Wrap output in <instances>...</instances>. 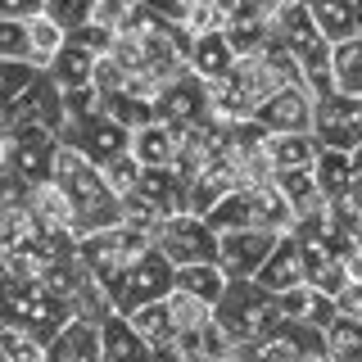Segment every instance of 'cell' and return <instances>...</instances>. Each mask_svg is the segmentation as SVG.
<instances>
[{
    "label": "cell",
    "instance_id": "6da1fadb",
    "mask_svg": "<svg viewBox=\"0 0 362 362\" xmlns=\"http://www.w3.org/2000/svg\"><path fill=\"white\" fill-rule=\"evenodd\" d=\"M272 32L286 41L290 59H294V68H299V82L308 86L317 100L331 95V90H335V73H331V54H335V45L326 41L322 32H317V23H313V14H308V5H303V0H290V5L281 9L276 18H272Z\"/></svg>",
    "mask_w": 362,
    "mask_h": 362
},
{
    "label": "cell",
    "instance_id": "7a4b0ae2",
    "mask_svg": "<svg viewBox=\"0 0 362 362\" xmlns=\"http://www.w3.org/2000/svg\"><path fill=\"white\" fill-rule=\"evenodd\" d=\"M73 317L77 313L68 308L64 299H54V294L41 286V276H18V272H5V276H0V322L5 326H23V331L41 335L45 344H50Z\"/></svg>",
    "mask_w": 362,
    "mask_h": 362
},
{
    "label": "cell",
    "instance_id": "3957f363",
    "mask_svg": "<svg viewBox=\"0 0 362 362\" xmlns=\"http://www.w3.org/2000/svg\"><path fill=\"white\" fill-rule=\"evenodd\" d=\"M213 322L222 326V335L231 339V349H240V344H254V339L276 331L281 326V303H276V294L263 290L254 276L231 281L226 294L218 299V308H213Z\"/></svg>",
    "mask_w": 362,
    "mask_h": 362
},
{
    "label": "cell",
    "instance_id": "277c9868",
    "mask_svg": "<svg viewBox=\"0 0 362 362\" xmlns=\"http://www.w3.org/2000/svg\"><path fill=\"white\" fill-rule=\"evenodd\" d=\"M177 286V263L163 254V249H145L141 258H132L127 272L109 286V299H113V313H136L141 303H154V299H168Z\"/></svg>",
    "mask_w": 362,
    "mask_h": 362
},
{
    "label": "cell",
    "instance_id": "5b68a950",
    "mask_svg": "<svg viewBox=\"0 0 362 362\" xmlns=\"http://www.w3.org/2000/svg\"><path fill=\"white\" fill-rule=\"evenodd\" d=\"M267 127L258 118H245V122H222V141H218V158L235 173L240 186H263V181L276 177L272 168V154H267Z\"/></svg>",
    "mask_w": 362,
    "mask_h": 362
},
{
    "label": "cell",
    "instance_id": "8992f818",
    "mask_svg": "<svg viewBox=\"0 0 362 362\" xmlns=\"http://www.w3.org/2000/svg\"><path fill=\"white\" fill-rule=\"evenodd\" d=\"M313 136L326 150L354 154L362 145V95H344V90L322 95L313 109Z\"/></svg>",
    "mask_w": 362,
    "mask_h": 362
},
{
    "label": "cell",
    "instance_id": "52a82bcc",
    "mask_svg": "<svg viewBox=\"0 0 362 362\" xmlns=\"http://www.w3.org/2000/svg\"><path fill=\"white\" fill-rule=\"evenodd\" d=\"M158 249L173 258L177 267L190 263H218V231L199 218V213H173L163 218V231H158Z\"/></svg>",
    "mask_w": 362,
    "mask_h": 362
},
{
    "label": "cell",
    "instance_id": "ba28073f",
    "mask_svg": "<svg viewBox=\"0 0 362 362\" xmlns=\"http://www.w3.org/2000/svg\"><path fill=\"white\" fill-rule=\"evenodd\" d=\"M23 122H37V127H50L59 136L68 127V105H64V86L54 82L50 73H41L28 82V90L9 105V127H23Z\"/></svg>",
    "mask_w": 362,
    "mask_h": 362
},
{
    "label": "cell",
    "instance_id": "9c48e42d",
    "mask_svg": "<svg viewBox=\"0 0 362 362\" xmlns=\"http://www.w3.org/2000/svg\"><path fill=\"white\" fill-rule=\"evenodd\" d=\"M281 235L263 231V226H240V231H222L218 235V267L231 281H249L258 276V267L267 263V254L276 249Z\"/></svg>",
    "mask_w": 362,
    "mask_h": 362
},
{
    "label": "cell",
    "instance_id": "30bf717a",
    "mask_svg": "<svg viewBox=\"0 0 362 362\" xmlns=\"http://www.w3.org/2000/svg\"><path fill=\"white\" fill-rule=\"evenodd\" d=\"M59 141L73 145V150H82L90 163H100V168H105L109 158H118L122 150H132V132L122 127V122H113L105 109L82 118V122H68V127L59 132Z\"/></svg>",
    "mask_w": 362,
    "mask_h": 362
},
{
    "label": "cell",
    "instance_id": "8fae6325",
    "mask_svg": "<svg viewBox=\"0 0 362 362\" xmlns=\"http://www.w3.org/2000/svg\"><path fill=\"white\" fill-rule=\"evenodd\" d=\"M59 136L50 127H37V122H23L14 127V158H9V173H18L28 186L54 177V158H59Z\"/></svg>",
    "mask_w": 362,
    "mask_h": 362
},
{
    "label": "cell",
    "instance_id": "7c38bea8",
    "mask_svg": "<svg viewBox=\"0 0 362 362\" xmlns=\"http://www.w3.org/2000/svg\"><path fill=\"white\" fill-rule=\"evenodd\" d=\"M209 113V82L195 77L190 68H181L177 77H168L163 90L154 95V118L168 122V127H186Z\"/></svg>",
    "mask_w": 362,
    "mask_h": 362
},
{
    "label": "cell",
    "instance_id": "4fadbf2b",
    "mask_svg": "<svg viewBox=\"0 0 362 362\" xmlns=\"http://www.w3.org/2000/svg\"><path fill=\"white\" fill-rule=\"evenodd\" d=\"M313 109H317V95L308 86L290 82L258 109V122H263L272 136H281V132H313Z\"/></svg>",
    "mask_w": 362,
    "mask_h": 362
},
{
    "label": "cell",
    "instance_id": "5bb4252c",
    "mask_svg": "<svg viewBox=\"0 0 362 362\" xmlns=\"http://www.w3.org/2000/svg\"><path fill=\"white\" fill-rule=\"evenodd\" d=\"M258 286L272 290V294H281V290H294V286H303V245H299V235L286 231L276 240V249L267 254V263L258 267Z\"/></svg>",
    "mask_w": 362,
    "mask_h": 362
},
{
    "label": "cell",
    "instance_id": "9a60e30c",
    "mask_svg": "<svg viewBox=\"0 0 362 362\" xmlns=\"http://www.w3.org/2000/svg\"><path fill=\"white\" fill-rule=\"evenodd\" d=\"M45 349H50V362H105L100 322H90V317H73Z\"/></svg>",
    "mask_w": 362,
    "mask_h": 362
},
{
    "label": "cell",
    "instance_id": "2e32d148",
    "mask_svg": "<svg viewBox=\"0 0 362 362\" xmlns=\"http://www.w3.org/2000/svg\"><path fill=\"white\" fill-rule=\"evenodd\" d=\"M281 303V322H303V326H317V331H326V326L335 322V299L313 286H294V290H281L276 294Z\"/></svg>",
    "mask_w": 362,
    "mask_h": 362
},
{
    "label": "cell",
    "instance_id": "e0dca14e",
    "mask_svg": "<svg viewBox=\"0 0 362 362\" xmlns=\"http://www.w3.org/2000/svg\"><path fill=\"white\" fill-rule=\"evenodd\" d=\"M100 349H105V362H154V349L122 313H109L100 322Z\"/></svg>",
    "mask_w": 362,
    "mask_h": 362
},
{
    "label": "cell",
    "instance_id": "ac0fdd59",
    "mask_svg": "<svg viewBox=\"0 0 362 362\" xmlns=\"http://www.w3.org/2000/svg\"><path fill=\"white\" fill-rule=\"evenodd\" d=\"M132 154L141 158L145 168H177L181 132L154 118V122H145V127H136V132H132Z\"/></svg>",
    "mask_w": 362,
    "mask_h": 362
},
{
    "label": "cell",
    "instance_id": "d6986e66",
    "mask_svg": "<svg viewBox=\"0 0 362 362\" xmlns=\"http://www.w3.org/2000/svg\"><path fill=\"white\" fill-rule=\"evenodd\" d=\"M240 59L235 45L226 41V28L222 32H204V37H190V73L204 77V82H218V77L231 73V64Z\"/></svg>",
    "mask_w": 362,
    "mask_h": 362
},
{
    "label": "cell",
    "instance_id": "ffe728a7",
    "mask_svg": "<svg viewBox=\"0 0 362 362\" xmlns=\"http://www.w3.org/2000/svg\"><path fill=\"white\" fill-rule=\"evenodd\" d=\"M231 190H240V181H235V173L222 163V158H213V163H204L195 177H186V199H190V213H209L218 199H226Z\"/></svg>",
    "mask_w": 362,
    "mask_h": 362
},
{
    "label": "cell",
    "instance_id": "44dd1931",
    "mask_svg": "<svg viewBox=\"0 0 362 362\" xmlns=\"http://www.w3.org/2000/svg\"><path fill=\"white\" fill-rule=\"evenodd\" d=\"M245 195H249V222H254V226H263V231H276V235L294 231V209H290V199L281 195L276 181L245 186Z\"/></svg>",
    "mask_w": 362,
    "mask_h": 362
},
{
    "label": "cell",
    "instance_id": "7402d4cb",
    "mask_svg": "<svg viewBox=\"0 0 362 362\" xmlns=\"http://www.w3.org/2000/svg\"><path fill=\"white\" fill-rule=\"evenodd\" d=\"M299 245H303V286H313V290H322V294L335 299V294L349 286L344 258L326 245H308V240H299Z\"/></svg>",
    "mask_w": 362,
    "mask_h": 362
},
{
    "label": "cell",
    "instance_id": "603a6c76",
    "mask_svg": "<svg viewBox=\"0 0 362 362\" xmlns=\"http://www.w3.org/2000/svg\"><path fill=\"white\" fill-rule=\"evenodd\" d=\"M28 204H32V213L50 226V231H68L73 235V226H77V204H73V195L59 186V181H37L32 186V195H28Z\"/></svg>",
    "mask_w": 362,
    "mask_h": 362
},
{
    "label": "cell",
    "instance_id": "cb8c5ba5",
    "mask_svg": "<svg viewBox=\"0 0 362 362\" xmlns=\"http://www.w3.org/2000/svg\"><path fill=\"white\" fill-rule=\"evenodd\" d=\"M95 64H100V54H95V50H86L82 41L68 37V41H64V50L50 59V68H45V73H50L64 90H77V86H95Z\"/></svg>",
    "mask_w": 362,
    "mask_h": 362
},
{
    "label": "cell",
    "instance_id": "d4e9b609",
    "mask_svg": "<svg viewBox=\"0 0 362 362\" xmlns=\"http://www.w3.org/2000/svg\"><path fill=\"white\" fill-rule=\"evenodd\" d=\"M303 5H308L317 32H322L331 45L362 37V28H358V5H354V0H303Z\"/></svg>",
    "mask_w": 362,
    "mask_h": 362
},
{
    "label": "cell",
    "instance_id": "484cf974",
    "mask_svg": "<svg viewBox=\"0 0 362 362\" xmlns=\"http://www.w3.org/2000/svg\"><path fill=\"white\" fill-rule=\"evenodd\" d=\"M272 181H276L281 195L290 199L294 222L308 218V213H322V209H326V195H322V186H317V173H313V168H290V173H276Z\"/></svg>",
    "mask_w": 362,
    "mask_h": 362
},
{
    "label": "cell",
    "instance_id": "4316f807",
    "mask_svg": "<svg viewBox=\"0 0 362 362\" xmlns=\"http://www.w3.org/2000/svg\"><path fill=\"white\" fill-rule=\"evenodd\" d=\"M317 136L313 132H281V136H267V154H272V168L276 173H290V168H313L317 163Z\"/></svg>",
    "mask_w": 362,
    "mask_h": 362
},
{
    "label": "cell",
    "instance_id": "83f0119b",
    "mask_svg": "<svg viewBox=\"0 0 362 362\" xmlns=\"http://www.w3.org/2000/svg\"><path fill=\"white\" fill-rule=\"evenodd\" d=\"M64 41H68V28L54 23L50 14H32L28 18V59L37 68H50V59L64 50Z\"/></svg>",
    "mask_w": 362,
    "mask_h": 362
},
{
    "label": "cell",
    "instance_id": "f1b7e54d",
    "mask_svg": "<svg viewBox=\"0 0 362 362\" xmlns=\"http://www.w3.org/2000/svg\"><path fill=\"white\" fill-rule=\"evenodd\" d=\"M313 173H317V186H322L326 204H331L335 195H344L349 181H354V154H344V150H326V145H322V150H317Z\"/></svg>",
    "mask_w": 362,
    "mask_h": 362
},
{
    "label": "cell",
    "instance_id": "f546056e",
    "mask_svg": "<svg viewBox=\"0 0 362 362\" xmlns=\"http://www.w3.org/2000/svg\"><path fill=\"white\" fill-rule=\"evenodd\" d=\"M127 322L141 331V339L150 349H158V344H168V339L177 335V322H173V313H168V299H154V303H141L136 313H122Z\"/></svg>",
    "mask_w": 362,
    "mask_h": 362
},
{
    "label": "cell",
    "instance_id": "4dcf8cb0",
    "mask_svg": "<svg viewBox=\"0 0 362 362\" xmlns=\"http://www.w3.org/2000/svg\"><path fill=\"white\" fill-rule=\"evenodd\" d=\"M177 286L199 294V299H209L213 308H218V299L226 294V286H231V276L218 267V263H190V267H177Z\"/></svg>",
    "mask_w": 362,
    "mask_h": 362
},
{
    "label": "cell",
    "instance_id": "1f68e13d",
    "mask_svg": "<svg viewBox=\"0 0 362 362\" xmlns=\"http://www.w3.org/2000/svg\"><path fill=\"white\" fill-rule=\"evenodd\" d=\"M100 109H105L113 122H122L127 132L145 127V122H154V105H150L145 95H132V90H105Z\"/></svg>",
    "mask_w": 362,
    "mask_h": 362
},
{
    "label": "cell",
    "instance_id": "d6a6232c",
    "mask_svg": "<svg viewBox=\"0 0 362 362\" xmlns=\"http://www.w3.org/2000/svg\"><path fill=\"white\" fill-rule=\"evenodd\" d=\"M331 73H335V90H344V95H362V37L335 45Z\"/></svg>",
    "mask_w": 362,
    "mask_h": 362
},
{
    "label": "cell",
    "instance_id": "836d02e7",
    "mask_svg": "<svg viewBox=\"0 0 362 362\" xmlns=\"http://www.w3.org/2000/svg\"><path fill=\"white\" fill-rule=\"evenodd\" d=\"M168 313H173L177 331H204L213 322V303L190 294V290H181V286H173V294H168Z\"/></svg>",
    "mask_w": 362,
    "mask_h": 362
},
{
    "label": "cell",
    "instance_id": "e575fe53",
    "mask_svg": "<svg viewBox=\"0 0 362 362\" xmlns=\"http://www.w3.org/2000/svg\"><path fill=\"white\" fill-rule=\"evenodd\" d=\"M0 354L9 362H50V349H45L41 335L23 331V326H5V322H0Z\"/></svg>",
    "mask_w": 362,
    "mask_h": 362
},
{
    "label": "cell",
    "instance_id": "d590c367",
    "mask_svg": "<svg viewBox=\"0 0 362 362\" xmlns=\"http://www.w3.org/2000/svg\"><path fill=\"white\" fill-rule=\"evenodd\" d=\"M226 9L218 5V0H186V9H181V32L186 37H204V32H222L226 28Z\"/></svg>",
    "mask_w": 362,
    "mask_h": 362
},
{
    "label": "cell",
    "instance_id": "8d00e7d4",
    "mask_svg": "<svg viewBox=\"0 0 362 362\" xmlns=\"http://www.w3.org/2000/svg\"><path fill=\"white\" fill-rule=\"evenodd\" d=\"M326 349L335 354V362L358 358V354H362V322H358V317L335 313V322L326 326Z\"/></svg>",
    "mask_w": 362,
    "mask_h": 362
},
{
    "label": "cell",
    "instance_id": "74e56055",
    "mask_svg": "<svg viewBox=\"0 0 362 362\" xmlns=\"http://www.w3.org/2000/svg\"><path fill=\"white\" fill-rule=\"evenodd\" d=\"M100 173H105V181H109V190H113V195H118V199H127L132 190H136V181H141V173H145V163H141V158H136L132 150H122L118 158H109V163L100 168Z\"/></svg>",
    "mask_w": 362,
    "mask_h": 362
},
{
    "label": "cell",
    "instance_id": "f35d334b",
    "mask_svg": "<svg viewBox=\"0 0 362 362\" xmlns=\"http://www.w3.org/2000/svg\"><path fill=\"white\" fill-rule=\"evenodd\" d=\"M141 5H145V0H95L90 23H100V28H109V32H122L136 18V9H141Z\"/></svg>",
    "mask_w": 362,
    "mask_h": 362
},
{
    "label": "cell",
    "instance_id": "ab89813d",
    "mask_svg": "<svg viewBox=\"0 0 362 362\" xmlns=\"http://www.w3.org/2000/svg\"><path fill=\"white\" fill-rule=\"evenodd\" d=\"M0 59H28V18H0Z\"/></svg>",
    "mask_w": 362,
    "mask_h": 362
},
{
    "label": "cell",
    "instance_id": "60d3db41",
    "mask_svg": "<svg viewBox=\"0 0 362 362\" xmlns=\"http://www.w3.org/2000/svg\"><path fill=\"white\" fill-rule=\"evenodd\" d=\"M90 9H95V0H45V14H50L54 23H64L68 32L90 23Z\"/></svg>",
    "mask_w": 362,
    "mask_h": 362
},
{
    "label": "cell",
    "instance_id": "b9f144b4",
    "mask_svg": "<svg viewBox=\"0 0 362 362\" xmlns=\"http://www.w3.org/2000/svg\"><path fill=\"white\" fill-rule=\"evenodd\" d=\"M100 86H77V90H64V105H68V122H82L90 113H100Z\"/></svg>",
    "mask_w": 362,
    "mask_h": 362
},
{
    "label": "cell",
    "instance_id": "7bdbcfd3",
    "mask_svg": "<svg viewBox=\"0 0 362 362\" xmlns=\"http://www.w3.org/2000/svg\"><path fill=\"white\" fill-rule=\"evenodd\" d=\"M68 37H73V41H82L86 50H95V54H109V50H113V41H118V32L100 28V23H82V28H73Z\"/></svg>",
    "mask_w": 362,
    "mask_h": 362
},
{
    "label": "cell",
    "instance_id": "ee69618b",
    "mask_svg": "<svg viewBox=\"0 0 362 362\" xmlns=\"http://www.w3.org/2000/svg\"><path fill=\"white\" fill-rule=\"evenodd\" d=\"M335 308L344 317H358V322H362V281H349V286L335 294Z\"/></svg>",
    "mask_w": 362,
    "mask_h": 362
},
{
    "label": "cell",
    "instance_id": "f6af8a7d",
    "mask_svg": "<svg viewBox=\"0 0 362 362\" xmlns=\"http://www.w3.org/2000/svg\"><path fill=\"white\" fill-rule=\"evenodd\" d=\"M45 14V0H0V18H32Z\"/></svg>",
    "mask_w": 362,
    "mask_h": 362
},
{
    "label": "cell",
    "instance_id": "bcb514c9",
    "mask_svg": "<svg viewBox=\"0 0 362 362\" xmlns=\"http://www.w3.org/2000/svg\"><path fill=\"white\" fill-rule=\"evenodd\" d=\"M344 272H349V281H362V240L344 249Z\"/></svg>",
    "mask_w": 362,
    "mask_h": 362
},
{
    "label": "cell",
    "instance_id": "7dc6e473",
    "mask_svg": "<svg viewBox=\"0 0 362 362\" xmlns=\"http://www.w3.org/2000/svg\"><path fill=\"white\" fill-rule=\"evenodd\" d=\"M294 362H335V354L326 349V339H317V344H308V349H303V354L294 358Z\"/></svg>",
    "mask_w": 362,
    "mask_h": 362
},
{
    "label": "cell",
    "instance_id": "c3c4849f",
    "mask_svg": "<svg viewBox=\"0 0 362 362\" xmlns=\"http://www.w3.org/2000/svg\"><path fill=\"white\" fill-rule=\"evenodd\" d=\"M145 5H150V9H158V14H168V18H181V9H186V0H145Z\"/></svg>",
    "mask_w": 362,
    "mask_h": 362
},
{
    "label": "cell",
    "instance_id": "681fc988",
    "mask_svg": "<svg viewBox=\"0 0 362 362\" xmlns=\"http://www.w3.org/2000/svg\"><path fill=\"white\" fill-rule=\"evenodd\" d=\"M9 158H14V127H5V132H0V173L9 168Z\"/></svg>",
    "mask_w": 362,
    "mask_h": 362
},
{
    "label": "cell",
    "instance_id": "f907efd6",
    "mask_svg": "<svg viewBox=\"0 0 362 362\" xmlns=\"http://www.w3.org/2000/svg\"><path fill=\"white\" fill-rule=\"evenodd\" d=\"M354 173H362V145L354 150Z\"/></svg>",
    "mask_w": 362,
    "mask_h": 362
},
{
    "label": "cell",
    "instance_id": "816d5d0a",
    "mask_svg": "<svg viewBox=\"0 0 362 362\" xmlns=\"http://www.w3.org/2000/svg\"><path fill=\"white\" fill-rule=\"evenodd\" d=\"M5 267H9V258H5V245H0V276H5Z\"/></svg>",
    "mask_w": 362,
    "mask_h": 362
},
{
    "label": "cell",
    "instance_id": "f5cc1de1",
    "mask_svg": "<svg viewBox=\"0 0 362 362\" xmlns=\"http://www.w3.org/2000/svg\"><path fill=\"white\" fill-rule=\"evenodd\" d=\"M5 127H9V113H5V109H0V132H5Z\"/></svg>",
    "mask_w": 362,
    "mask_h": 362
},
{
    "label": "cell",
    "instance_id": "db71d44e",
    "mask_svg": "<svg viewBox=\"0 0 362 362\" xmlns=\"http://www.w3.org/2000/svg\"><path fill=\"white\" fill-rule=\"evenodd\" d=\"M354 5H358V28H362V0H354Z\"/></svg>",
    "mask_w": 362,
    "mask_h": 362
},
{
    "label": "cell",
    "instance_id": "11a10c76",
    "mask_svg": "<svg viewBox=\"0 0 362 362\" xmlns=\"http://www.w3.org/2000/svg\"><path fill=\"white\" fill-rule=\"evenodd\" d=\"M222 362H240V358H235V354H231V358H222Z\"/></svg>",
    "mask_w": 362,
    "mask_h": 362
},
{
    "label": "cell",
    "instance_id": "9f6ffc18",
    "mask_svg": "<svg viewBox=\"0 0 362 362\" xmlns=\"http://www.w3.org/2000/svg\"><path fill=\"white\" fill-rule=\"evenodd\" d=\"M349 362H362V354H358V358H349Z\"/></svg>",
    "mask_w": 362,
    "mask_h": 362
},
{
    "label": "cell",
    "instance_id": "6f0895ef",
    "mask_svg": "<svg viewBox=\"0 0 362 362\" xmlns=\"http://www.w3.org/2000/svg\"><path fill=\"white\" fill-rule=\"evenodd\" d=\"M0 362H9V358H5V354H0Z\"/></svg>",
    "mask_w": 362,
    "mask_h": 362
}]
</instances>
